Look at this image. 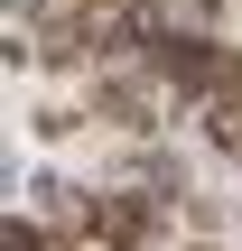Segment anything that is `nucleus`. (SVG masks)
Wrapping results in <instances>:
<instances>
[{"label": "nucleus", "instance_id": "obj_1", "mask_svg": "<svg viewBox=\"0 0 242 251\" xmlns=\"http://www.w3.org/2000/svg\"><path fill=\"white\" fill-rule=\"evenodd\" d=\"M168 102H177V93H168L149 65H103V75H84V121H103V130H121V140H149Z\"/></svg>", "mask_w": 242, "mask_h": 251}, {"label": "nucleus", "instance_id": "obj_2", "mask_svg": "<svg viewBox=\"0 0 242 251\" xmlns=\"http://www.w3.org/2000/svg\"><path fill=\"white\" fill-rule=\"evenodd\" d=\"M168 196H140V186H103V214H93V242L103 251H149L159 233H168Z\"/></svg>", "mask_w": 242, "mask_h": 251}, {"label": "nucleus", "instance_id": "obj_3", "mask_svg": "<svg viewBox=\"0 0 242 251\" xmlns=\"http://www.w3.org/2000/svg\"><path fill=\"white\" fill-rule=\"evenodd\" d=\"M196 121H205V149H215V158H233V168H242V84H233V93H215V102H205Z\"/></svg>", "mask_w": 242, "mask_h": 251}, {"label": "nucleus", "instance_id": "obj_4", "mask_svg": "<svg viewBox=\"0 0 242 251\" xmlns=\"http://www.w3.org/2000/svg\"><path fill=\"white\" fill-rule=\"evenodd\" d=\"M159 9H168V19H187V28H224V9H233V0H159Z\"/></svg>", "mask_w": 242, "mask_h": 251}]
</instances>
